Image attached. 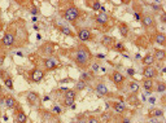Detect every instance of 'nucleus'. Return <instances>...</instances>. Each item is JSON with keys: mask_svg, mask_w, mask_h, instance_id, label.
Here are the masks:
<instances>
[{"mask_svg": "<svg viewBox=\"0 0 166 123\" xmlns=\"http://www.w3.org/2000/svg\"><path fill=\"white\" fill-rule=\"evenodd\" d=\"M73 60L79 67H87L90 65L91 60H92V53L85 44H79L75 49Z\"/></svg>", "mask_w": 166, "mask_h": 123, "instance_id": "1", "label": "nucleus"}, {"mask_svg": "<svg viewBox=\"0 0 166 123\" xmlns=\"http://www.w3.org/2000/svg\"><path fill=\"white\" fill-rule=\"evenodd\" d=\"M64 16L69 22H75V21L78 20V17H79V9L77 8L75 5H70V7H68V8L65 9Z\"/></svg>", "mask_w": 166, "mask_h": 123, "instance_id": "2", "label": "nucleus"}, {"mask_svg": "<svg viewBox=\"0 0 166 123\" xmlns=\"http://www.w3.org/2000/svg\"><path fill=\"white\" fill-rule=\"evenodd\" d=\"M14 40H16V35H14V33L11 30V29H9V30L4 34L3 44L7 45V47H13V45H14Z\"/></svg>", "mask_w": 166, "mask_h": 123, "instance_id": "3", "label": "nucleus"}, {"mask_svg": "<svg viewBox=\"0 0 166 123\" xmlns=\"http://www.w3.org/2000/svg\"><path fill=\"white\" fill-rule=\"evenodd\" d=\"M30 78L34 83H39V82H42V79L44 78V71H42L40 69H34L30 74Z\"/></svg>", "mask_w": 166, "mask_h": 123, "instance_id": "4", "label": "nucleus"}, {"mask_svg": "<svg viewBox=\"0 0 166 123\" xmlns=\"http://www.w3.org/2000/svg\"><path fill=\"white\" fill-rule=\"evenodd\" d=\"M57 65H59V60L56 59V57L51 56V57H47V59L44 60V66L47 70H53L57 67Z\"/></svg>", "mask_w": 166, "mask_h": 123, "instance_id": "5", "label": "nucleus"}, {"mask_svg": "<svg viewBox=\"0 0 166 123\" xmlns=\"http://www.w3.org/2000/svg\"><path fill=\"white\" fill-rule=\"evenodd\" d=\"M40 52H42L43 55H47V56L51 57L55 52V44L53 43H45V44H43L42 47H40Z\"/></svg>", "mask_w": 166, "mask_h": 123, "instance_id": "6", "label": "nucleus"}, {"mask_svg": "<svg viewBox=\"0 0 166 123\" xmlns=\"http://www.w3.org/2000/svg\"><path fill=\"white\" fill-rule=\"evenodd\" d=\"M78 38L82 42H87L92 38V34L88 29H81V30H78Z\"/></svg>", "mask_w": 166, "mask_h": 123, "instance_id": "7", "label": "nucleus"}, {"mask_svg": "<svg viewBox=\"0 0 166 123\" xmlns=\"http://www.w3.org/2000/svg\"><path fill=\"white\" fill-rule=\"evenodd\" d=\"M26 100H27V102L30 104L31 106H34V105L38 104V101H39V96H38L37 92H29L26 95Z\"/></svg>", "mask_w": 166, "mask_h": 123, "instance_id": "8", "label": "nucleus"}, {"mask_svg": "<svg viewBox=\"0 0 166 123\" xmlns=\"http://www.w3.org/2000/svg\"><path fill=\"white\" fill-rule=\"evenodd\" d=\"M156 74H157V71H156V69H155V67H152V66H147L145 69H144V71H143V75L145 76L147 79L155 78Z\"/></svg>", "mask_w": 166, "mask_h": 123, "instance_id": "9", "label": "nucleus"}, {"mask_svg": "<svg viewBox=\"0 0 166 123\" xmlns=\"http://www.w3.org/2000/svg\"><path fill=\"white\" fill-rule=\"evenodd\" d=\"M141 23H143L144 27H149V26L153 25V17L151 14H145V16L141 17Z\"/></svg>", "mask_w": 166, "mask_h": 123, "instance_id": "10", "label": "nucleus"}, {"mask_svg": "<svg viewBox=\"0 0 166 123\" xmlns=\"http://www.w3.org/2000/svg\"><path fill=\"white\" fill-rule=\"evenodd\" d=\"M110 78H112V80L114 82L115 84H121V83H123V80H125V76L122 75L121 73H118V71H115V73H113Z\"/></svg>", "mask_w": 166, "mask_h": 123, "instance_id": "11", "label": "nucleus"}, {"mask_svg": "<svg viewBox=\"0 0 166 123\" xmlns=\"http://www.w3.org/2000/svg\"><path fill=\"white\" fill-rule=\"evenodd\" d=\"M108 20H109V17H108L107 13H100L96 16V22L100 23V25H105L108 22Z\"/></svg>", "mask_w": 166, "mask_h": 123, "instance_id": "12", "label": "nucleus"}, {"mask_svg": "<svg viewBox=\"0 0 166 123\" xmlns=\"http://www.w3.org/2000/svg\"><path fill=\"white\" fill-rule=\"evenodd\" d=\"M96 92L99 93L100 96H104V95H108V88L104 83H99L96 86Z\"/></svg>", "mask_w": 166, "mask_h": 123, "instance_id": "13", "label": "nucleus"}, {"mask_svg": "<svg viewBox=\"0 0 166 123\" xmlns=\"http://www.w3.org/2000/svg\"><path fill=\"white\" fill-rule=\"evenodd\" d=\"M113 108H114V110L117 113H122V112H125V109H126V105H125L123 101H118V102H114Z\"/></svg>", "mask_w": 166, "mask_h": 123, "instance_id": "14", "label": "nucleus"}, {"mask_svg": "<svg viewBox=\"0 0 166 123\" xmlns=\"http://www.w3.org/2000/svg\"><path fill=\"white\" fill-rule=\"evenodd\" d=\"M166 57V53L163 49H156L155 52V56H153V59H156L157 61H162L163 59Z\"/></svg>", "mask_w": 166, "mask_h": 123, "instance_id": "15", "label": "nucleus"}, {"mask_svg": "<svg viewBox=\"0 0 166 123\" xmlns=\"http://www.w3.org/2000/svg\"><path fill=\"white\" fill-rule=\"evenodd\" d=\"M4 104H5V106L8 108V109H13V108L16 106V100H14L13 97H11V96H8V97H5Z\"/></svg>", "mask_w": 166, "mask_h": 123, "instance_id": "16", "label": "nucleus"}, {"mask_svg": "<svg viewBox=\"0 0 166 123\" xmlns=\"http://www.w3.org/2000/svg\"><path fill=\"white\" fill-rule=\"evenodd\" d=\"M156 43L157 44H160V45H163L165 44V40H166V37H165V34H162V33H160V34H156Z\"/></svg>", "mask_w": 166, "mask_h": 123, "instance_id": "17", "label": "nucleus"}, {"mask_svg": "<svg viewBox=\"0 0 166 123\" xmlns=\"http://www.w3.org/2000/svg\"><path fill=\"white\" fill-rule=\"evenodd\" d=\"M155 62V59H153V55H147L143 59V64L145 66H151V65Z\"/></svg>", "mask_w": 166, "mask_h": 123, "instance_id": "18", "label": "nucleus"}, {"mask_svg": "<svg viewBox=\"0 0 166 123\" xmlns=\"http://www.w3.org/2000/svg\"><path fill=\"white\" fill-rule=\"evenodd\" d=\"M119 33H121L122 37L126 38L127 35H129V26H127L126 23H121V25H119Z\"/></svg>", "mask_w": 166, "mask_h": 123, "instance_id": "19", "label": "nucleus"}, {"mask_svg": "<svg viewBox=\"0 0 166 123\" xmlns=\"http://www.w3.org/2000/svg\"><path fill=\"white\" fill-rule=\"evenodd\" d=\"M26 120H27L26 114L22 112V110H20V112L17 113V123H26Z\"/></svg>", "mask_w": 166, "mask_h": 123, "instance_id": "20", "label": "nucleus"}, {"mask_svg": "<svg viewBox=\"0 0 166 123\" xmlns=\"http://www.w3.org/2000/svg\"><path fill=\"white\" fill-rule=\"evenodd\" d=\"M77 97V92L75 90H66L65 91V98H75Z\"/></svg>", "mask_w": 166, "mask_h": 123, "instance_id": "21", "label": "nucleus"}, {"mask_svg": "<svg viewBox=\"0 0 166 123\" xmlns=\"http://www.w3.org/2000/svg\"><path fill=\"white\" fill-rule=\"evenodd\" d=\"M103 44L107 45V47H110V45H114L115 42L113 38H109V37H104V39H103Z\"/></svg>", "mask_w": 166, "mask_h": 123, "instance_id": "22", "label": "nucleus"}, {"mask_svg": "<svg viewBox=\"0 0 166 123\" xmlns=\"http://www.w3.org/2000/svg\"><path fill=\"white\" fill-rule=\"evenodd\" d=\"M86 88V82L85 80H78L75 83V91H83Z\"/></svg>", "mask_w": 166, "mask_h": 123, "instance_id": "23", "label": "nucleus"}, {"mask_svg": "<svg viewBox=\"0 0 166 123\" xmlns=\"http://www.w3.org/2000/svg\"><path fill=\"white\" fill-rule=\"evenodd\" d=\"M139 88H140V87H139V84L136 83V82H131V83H130V91H131L132 93L138 92Z\"/></svg>", "mask_w": 166, "mask_h": 123, "instance_id": "24", "label": "nucleus"}, {"mask_svg": "<svg viewBox=\"0 0 166 123\" xmlns=\"http://www.w3.org/2000/svg\"><path fill=\"white\" fill-rule=\"evenodd\" d=\"M143 86H144V88H145L147 91H151V90H152V87H153V82L151 80V79H147V80L143 83Z\"/></svg>", "mask_w": 166, "mask_h": 123, "instance_id": "25", "label": "nucleus"}, {"mask_svg": "<svg viewBox=\"0 0 166 123\" xmlns=\"http://www.w3.org/2000/svg\"><path fill=\"white\" fill-rule=\"evenodd\" d=\"M166 91V86H165V83L163 82H160V83L157 84V92H165Z\"/></svg>", "mask_w": 166, "mask_h": 123, "instance_id": "26", "label": "nucleus"}, {"mask_svg": "<svg viewBox=\"0 0 166 123\" xmlns=\"http://www.w3.org/2000/svg\"><path fill=\"white\" fill-rule=\"evenodd\" d=\"M4 83H5V86L8 87L9 90H13V80H12V78H7L4 80Z\"/></svg>", "mask_w": 166, "mask_h": 123, "instance_id": "27", "label": "nucleus"}, {"mask_svg": "<svg viewBox=\"0 0 166 123\" xmlns=\"http://www.w3.org/2000/svg\"><path fill=\"white\" fill-rule=\"evenodd\" d=\"M152 115H153V117H162L163 112L161 109H156V110H153V112H152Z\"/></svg>", "mask_w": 166, "mask_h": 123, "instance_id": "28", "label": "nucleus"}, {"mask_svg": "<svg viewBox=\"0 0 166 123\" xmlns=\"http://www.w3.org/2000/svg\"><path fill=\"white\" fill-rule=\"evenodd\" d=\"M65 105H66V106H73L74 105V100L73 98H65Z\"/></svg>", "mask_w": 166, "mask_h": 123, "instance_id": "29", "label": "nucleus"}, {"mask_svg": "<svg viewBox=\"0 0 166 123\" xmlns=\"http://www.w3.org/2000/svg\"><path fill=\"white\" fill-rule=\"evenodd\" d=\"M100 8H101V4L99 3V1L92 3V9H93V11H100Z\"/></svg>", "mask_w": 166, "mask_h": 123, "instance_id": "30", "label": "nucleus"}, {"mask_svg": "<svg viewBox=\"0 0 166 123\" xmlns=\"http://www.w3.org/2000/svg\"><path fill=\"white\" fill-rule=\"evenodd\" d=\"M61 31H62L64 34H66V35H73V33H71V31L69 30L68 27H61Z\"/></svg>", "mask_w": 166, "mask_h": 123, "instance_id": "31", "label": "nucleus"}, {"mask_svg": "<svg viewBox=\"0 0 166 123\" xmlns=\"http://www.w3.org/2000/svg\"><path fill=\"white\" fill-rule=\"evenodd\" d=\"M30 13L31 14H38V13H39V9H38L37 7H33V8L30 9Z\"/></svg>", "mask_w": 166, "mask_h": 123, "instance_id": "32", "label": "nucleus"}, {"mask_svg": "<svg viewBox=\"0 0 166 123\" xmlns=\"http://www.w3.org/2000/svg\"><path fill=\"white\" fill-rule=\"evenodd\" d=\"M87 123H99V120H97V118H95V117H90Z\"/></svg>", "mask_w": 166, "mask_h": 123, "instance_id": "33", "label": "nucleus"}, {"mask_svg": "<svg viewBox=\"0 0 166 123\" xmlns=\"http://www.w3.org/2000/svg\"><path fill=\"white\" fill-rule=\"evenodd\" d=\"M135 73H136V71H135V70H134V69H132V67H130V69H127V74H129V75H135Z\"/></svg>", "mask_w": 166, "mask_h": 123, "instance_id": "34", "label": "nucleus"}, {"mask_svg": "<svg viewBox=\"0 0 166 123\" xmlns=\"http://www.w3.org/2000/svg\"><path fill=\"white\" fill-rule=\"evenodd\" d=\"M101 118H103V120H105V122H107V120H109V114H107V113H104V114L101 115Z\"/></svg>", "mask_w": 166, "mask_h": 123, "instance_id": "35", "label": "nucleus"}, {"mask_svg": "<svg viewBox=\"0 0 166 123\" xmlns=\"http://www.w3.org/2000/svg\"><path fill=\"white\" fill-rule=\"evenodd\" d=\"M153 9H155V11H160L161 9V5H160V3H157V4H153Z\"/></svg>", "mask_w": 166, "mask_h": 123, "instance_id": "36", "label": "nucleus"}, {"mask_svg": "<svg viewBox=\"0 0 166 123\" xmlns=\"http://www.w3.org/2000/svg\"><path fill=\"white\" fill-rule=\"evenodd\" d=\"M161 22H166V14L162 13V16H161Z\"/></svg>", "mask_w": 166, "mask_h": 123, "instance_id": "37", "label": "nucleus"}, {"mask_svg": "<svg viewBox=\"0 0 166 123\" xmlns=\"http://www.w3.org/2000/svg\"><path fill=\"white\" fill-rule=\"evenodd\" d=\"M115 48H117V49H122V44H121V43H115Z\"/></svg>", "mask_w": 166, "mask_h": 123, "instance_id": "38", "label": "nucleus"}, {"mask_svg": "<svg viewBox=\"0 0 166 123\" xmlns=\"http://www.w3.org/2000/svg\"><path fill=\"white\" fill-rule=\"evenodd\" d=\"M92 69L95 70V71H96V70H99V65H97V64H93V65H92Z\"/></svg>", "mask_w": 166, "mask_h": 123, "instance_id": "39", "label": "nucleus"}, {"mask_svg": "<svg viewBox=\"0 0 166 123\" xmlns=\"http://www.w3.org/2000/svg\"><path fill=\"white\" fill-rule=\"evenodd\" d=\"M135 18H136V21H140V16H139V13H135Z\"/></svg>", "mask_w": 166, "mask_h": 123, "instance_id": "40", "label": "nucleus"}, {"mask_svg": "<svg viewBox=\"0 0 166 123\" xmlns=\"http://www.w3.org/2000/svg\"><path fill=\"white\" fill-rule=\"evenodd\" d=\"M53 110H55L56 113H60V112H61V110H60V108H57V106H55V108H53Z\"/></svg>", "mask_w": 166, "mask_h": 123, "instance_id": "41", "label": "nucleus"}, {"mask_svg": "<svg viewBox=\"0 0 166 123\" xmlns=\"http://www.w3.org/2000/svg\"><path fill=\"white\" fill-rule=\"evenodd\" d=\"M4 101H5V98H0V106L4 105Z\"/></svg>", "mask_w": 166, "mask_h": 123, "instance_id": "42", "label": "nucleus"}, {"mask_svg": "<svg viewBox=\"0 0 166 123\" xmlns=\"http://www.w3.org/2000/svg\"><path fill=\"white\" fill-rule=\"evenodd\" d=\"M122 123H130V120H129V119H125V120H123V122H122Z\"/></svg>", "mask_w": 166, "mask_h": 123, "instance_id": "43", "label": "nucleus"}, {"mask_svg": "<svg viewBox=\"0 0 166 123\" xmlns=\"http://www.w3.org/2000/svg\"><path fill=\"white\" fill-rule=\"evenodd\" d=\"M0 93H1V86H0Z\"/></svg>", "mask_w": 166, "mask_h": 123, "instance_id": "44", "label": "nucleus"}]
</instances>
